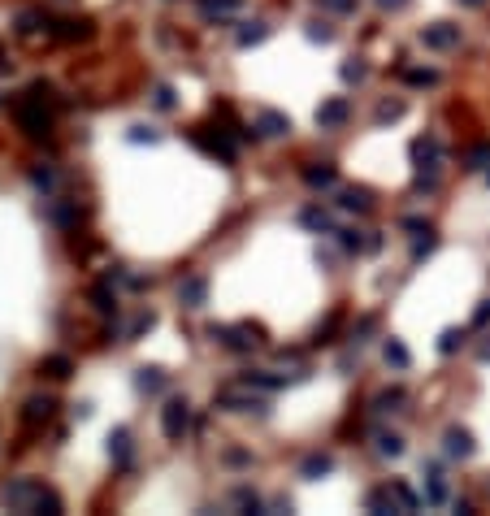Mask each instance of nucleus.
<instances>
[{"label":"nucleus","mask_w":490,"mask_h":516,"mask_svg":"<svg viewBox=\"0 0 490 516\" xmlns=\"http://www.w3.org/2000/svg\"><path fill=\"white\" fill-rule=\"evenodd\" d=\"M200 152H209V157H217L221 165L235 161V143H230V131H209V126H195V131L187 135Z\"/></svg>","instance_id":"nucleus-5"},{"label":"nucleus","mask_w":490,"mask_h":516,"mask_svg":"<svg viewBox=\"0 0 490 516\" xmlns=\"http://www.w3.org/2000/svg\"><path fill=\"white\" fill-rule=\"evenodd\" d=\"M204 334H209L213 343H221L226 351H235V356H247L256 343H261V334H265V330H261V325H252V321H243V325H217V321H213V325L204 330Z\"/></svg>","instance_id":"nucleus-2"},{"label":"nucleus","mask_w":490,"mask_h":516,"mask_svg":"<svg viewBox=\"0 0 490 516\" xmlns=\"http://www.w3.org/2000/svg\"><path fill=\"white\" fill-rule=\"evenodd\" d=\"M230 503H235L239 512H252V516H261V512H265L261 495H256L252 486H235V490H230Z\"/></svg>","instance_id":"nucleus-26"},{"label":"nucleus","mask_w":490,"mask_h":516,"mask_svg":"<svg viewBox=\"0 0 490 516\" xmlns=\"http://www.w3.org/2000/svg\"><path fill=\"white\" fill-rule=\"evenodd\" d=\"M477 360H490V334H486V343L477 347Z\"/></svg>","instance_id":"nucleus-54"},{"label":"nucleus","mask_w":490,"mask_h":516,"mask_svg":"<svg viewBox=\"0 0 490 516\" xmlns=\"http://www.w3.org/2000/svg\"><path fill=\"white\" fill-rule=\"evenodd\" d=\"M226 464H252L247 451H226Z\"/></svg>","instance_id":"nucleus-52"},{"label":"nucleus","mask_w":490,"mask_h":516,"mask_svg":"<svg viewBox=\"0 0 490 516\" xmlns=\"http://www.w3.org/2000/svg\"><path fill=\"white\" fill-rule=\"evenodd\" d=\"M152 325H157V317H152V313H139V317L131 321V330H126V339H143Z\"/></svg>","instance_id":"nucleus-46"},{"label":"nucleus","mask_w":490,"mask_h":516,"mask_svg":"<svg viewBox=\"0 0 490 516\" xmlns=\"http://www.w3.org/2000/svg\"><path fill=\"white\" fill-rule=\"evenodd\" d=\"M486 165H490V143H482V148L469 152V169H486Z\"/></svg>","instance_id":"nucleus-50"},{"label":"nucleus","mask_w":490,"mask_h":516,"mask_svg":"<svg viewBox=\"0 0 490 516\" xmlns=\"http://www.w3.org/2000/svg\"><path fill=\"white\" fill-rule=\"evenodd\" d=\"M339 209H343V213H369L373 200H369L365 187H343V191H339Z\"/></svg>","instance_id":"nucleus-24"},{"label":"nucleus","mask_w":490,"mask_h":516,"mask_svg":"<svg viewBox=\"0 0 490 516\" xmlns=\"http://www.w3.org/2000/svg\"><path fill=\"white\" fill-rule=\"evenodd\" d=\"M460 5H464V9H477V5H486V0H460Z\"/></svg>","instance_id":"nucleus-55"},{"label":"nucleus","mask_w":490,"mask_h":516,"mask_svg":"<svg viewBox=\"0 0 490 516\" xmlns=\"http://www.w3.org/2000/svg\"><path fill=\"white\" fill-rule=\"evenodd\" d=\"M382 356H386V365H391V369H408V365H412V356H408V347H404L399 339H386Z\"/></svg>","instance_id":"nucleus-34"},{"label":"nucleus","mask_w":490,"mask_h":516,"mask_svg":"<svg viewBox=\"0 0 490 516\" xmlns=\"http://www.w3.org/2000/svg\"><path fill=\"white\" fill-rule=\"evenodd\" d=\"M126 139H131V143H161V131H152V126H131Z\"/></svg>","instance_id":"nucleus-45"},{"label":"nucleus","mask_w":490,"mask_h":516,"mask_svg":"<svg viewBox=\"0 0 490 516\" xmlns=\"http://www.w3.org/2000/svg\"><path fill=\"white\" fill-rule=\"evenodd\" d=\"M308 39H313V44H330L334 39V31H330V22H308V31H304Z\"/></svg>","instance_id":"nucleus-47"},{"label":"nucleus","mask_w":490,"mask_h":516,"mask_svg":"<svg viewBox=\"0 0 490 516\" xmlns=\"http://www.w3.org/2000/svg\"><path fill=\"white\" fill-rule=\"evenodd\" d=\"M365 508H369L373 516H386V512H404L391 486H378V490H369V495H365Z\"/></svg>","instance_id":"nucleus-22"},{"label":"nucleus","mask_w":490,"mask_h":516,"mask_svg":"<svg viewBox=\"0 0 490 516\" xmlns=\"http://www.w3.org/2000/svg\"><path fill=\"white\" fill-rule=\"evenodd\" d=\"M295 378H304V373H269V369H247L239 382H247V386H256V391H282L287 382H295Z\"/></svg>","instance_id":"nucleus-14"},{"label":"nucleus","mask_w":490,"mask_h":516,"mask_svg":"<svg viewBox=\"0 0 490 516\" xmlns=\"http://www.w3.org/2000/svg\"><path fill=\"white\" fill-rule=\"evenodd\" d=\"M178 304H183V308H204V304H209V278H204V273L183 278V282H178Z\"/></svg>","instance_id":"nucleus-11"},{"label":"nucleus","mask_w":490,"mask_h":516,"mask_svg":"<svg viewBox=\"0 0 490 516\" xmlns=\"http://www.w3.org/2000/svg\"><path fill=\"white\" fill-rule=\"evenodd\" d=\"M443 451H447V460H469L477 451V443H473V434L464 430V425H451L443 434Z\"/></svg>","instance_id":"nucleus-12"},{"label":"nucleus","mask_w":490,"mask_h":516,"mask_svg":"<svg viewBox=\"0 0 490 516\" xmlns=\"http://www.w3.org/2000/svg\"><path fill=\"white\" fill-rule=\"evenodd\" d=\"M486 183H490V165H486Z\"/></svg>","instance_id":"nucleus-56"},{"label":"nucleus","mask_w":490,"mask_h":516,"mask_svg":"<svg viewBox=\"0 0 490 516\" xmlns=\"http://www.w3.org/2000/svg\"><path fill=\"white\" fill-rule=\"evenodd\" d=\"M187 430H191V404L183 395L165 399V408H161V434L169 438V443H183Z\"/></svg>","instance_id":"nucleus-4"},{"label":"nucleus","mask_w":490,"mask_h":516,"mask_svg":"<svg viewBox=\"0 0 490 516\" xmlns=\"http://www.w3.org/2000/svg\"><path fill=\"white\" fill-rule=\"evenodd\" d=\"M334 178H339V169H334L330 161H313V165H304V183L313 187V191H325V187H334Z\"/></svg>","instance_id":"nucleus-21"},{"label":"nucleus","mask_w":490,"mask_h":516,"mask_svg":"<svg viewBox=\"0 0 490 516\" xmlns=\"http://www.w3.org/2000/svg\"><path fill=\"white\" fill-rule=\"evenodd\" d=\"M39 490H44V482H35V477H18V482L5 486V503H9L13 512H35Z\"/></svg>","instance_id":"nucleus-6"},{"label":"nucleus","mask_w":490,"mask_h":516,"mask_svg":"<svg viewBox=\"0 0 490 516\" xmlns=\"http://www.w3.org/2000/svg\"><path fill=\"white\" fill-rule=\"evenodd\" d=\"M109 460L117 464V469H131V460H135V438L126 425H113L109 430Z\"/></svg>","instance_id":"nucleus-9"},{"label":"nucleus","mask_w":490,"mask_h":516,"mask_svg":"<svg viewBox=\"0 0 490 516\" xmlns=\"http://www.w3.org/2000/svg\"><path fill=\"white\" fill-rule=\"evenodd\" d=\"M317 9H330V13H356V0H317Z\"/></svg>","instance_id":"nucleus-49"},{"label":"nucleus","mask_w":490,"mask_h":516,"mask_svg":"<svg viewBox=\"0 0 490 516\" xmlns=\"http://www.w3.org/2000/svg\"><path fill=\"white\" fill-rule=\"evenodd\" d=\"M391 490H395V499H399V508H404V512H417V508H421V499L412 495V486H408V482H391Z\"/></svg>","instance_id":"nucleus-44"},{"label":"nucleus","mask_w":490,"mask_h":516,"mask_svg":"<svg viewBox=\"0 0 490 516\" xmlns=\"http://www.w3.org/2000/svg\"><path fill=\"white\" fill-rule=\"evenodd\" d=\"M399 117H404V100H382L378 113H373V126H391Z\"/></svg>","instance_id":"nucleus-40"},{"label":"nucleus","mask_w":490,"mask_h":516,"mask_svg":"<svg viewBox=\"0 0 490 516\" xmlns=\"http://www.w3.org/2000/svg\"><path fill=\"white\" fill-rule=\"evenodd\" d=\"M464 339H469V330L447 325L443 334H438V351H443V356H451V351H460V347H464Z\"/></svg>","instance_id":"nucleus-33"},{"label":"nucleus","mask_w":490,"mask_h":516,"mask_svg":"<svg viewBox=\"0 0 490 516\" xmlns=\"http://www.w3.org/2000/svg\"><path fill=\"white\" fill-rule=\"evenodd\" d=\"M299 226H308V230H317V235H334V217H330V209H304L299 213Z\"/></svg>","instance_id":"nucleus-25"},{"label":"nucleus","mask_w":490,"mask_h":516,"mask_svg":"<svg viewBox=\"0 0 490 516\" xmlns=\"http://www.w3.org/2000/svg\"><path fill=\"white\" fill-rule=\"evenodd\" d=\"M31 187L39 195H53L57 191V169L53 165H31Z\"/></svg>","instance_id":"nucleus-32"},{"label":"nucleus","mask_w":490,"mask_h":516,"mask_svg":"<svg viewBox=\"0 0 490 516\" xmlns=\"http://www.w3.org/2000/svg\"><path fill=\"white\" fill-rule=\"evenodd\" d=\"M165 382H169V378H165V369H157V365H139V369H135V391H139V395H161Z\"/></svg>","instance_id":"nucleus-17"},{"label":"nucleus","mask_w":490,"mask_h":516,"mask_svg":"<svg viewBox=\"0 0 490 516\" xmlns=\"http://www.w3.org/2000/svg\"><path fill=\"white\" fill-rule=\"evenodd\" d=\"M35 512H44V516H61L65 512V503H61V495H57V490H39V499H35Z\"/></svg>","instance_id":"nucleus-41"},{"label":"nucleus","mask_w":490,"mask_h":516,"mask_svg":"<svg viewBox=\"0 0 490 516\" xmlns=\"http://www.w3.org/2000/svg\"><path fill=\"white\" fill-rule=\"evenodd\" d=\"M425 499L430 503H447V477L438 473V464H430V473H425Z\"/></svg>","instance_id":"nucleus-31"},{"label":"nucleus","mask_w":490,"mask_h":516,"mask_svg":"<svg viewBox=\"0 0 490 516\" xmlns=\"http://www.w3.org/2000/svg\"><path fill=\"white\" fill-rule=\"evenodd\" d=\"M325 473H334V456L313 451V456H304V460H299V477H304V482H321Z\"/></svg>","instance_id":"nucleus-20"},{"label":"nucleus","mask_w":490,"mask_h":516,"mask_svg":"<svg viewBox=\"0 0 490 516\" xmlns=\"http://www.w3.org/2000/svg\"><path fill=\"white\" fill-rule=\"evenodd\" d=\"M438 187V161L417 165V178H412V191H434Z\"/></svg>","instance_id":"nucleus-36"},{"label":"nucleus","mask_w":490,"mask_h":516,"mask_svg":"<svg viewBox=\"0 0 490 516\" xmlns=\"http://www.w3.org/2000/svg\"><path fill=\"white\" fill-rule=\"evenodd\" d=\"M373 447H378V456H386V460H399V456H404V438L391 434V430H378V434H373Z\"/></svg>","instance_id":"nucleus-28"},{"label":"nucleus","mask_w":490,"mask_h":516,"mask_svg":"<svg viewBox=\"0 0 490 516\" xmlns=\"http://www.w3.org/2000/svg\"><path fill=\"white\" fill-rule=\"evenodd\" d=\"M334 243H339L347 256H360L369 247V230H356V226H334Z\"/></svg>","instance_id":"nucleus-18"},{"label":"nucleus","mask_w":490,"mask_h":516,"mask_svg":"<svg viewBox=\"0 0 490 516\" xmlns=\"http://www.w3.org/2000/svg\"><path fill=\"white\" fill-rule=\"evenodd\" d=\"M339 79H343V83H365V79H369V65L360 61V57H352V61L339 65Z\"/></svg>","instance_id":"nucleus-42"},{"label":"nucleus","mask_w":490,"mask_h":516,"mask_svg":"<svg viewBox=\"0 0 490 516\" xmlns=\"http://www.w3.org/2000/svg\"><path fill=\"white\" fill-rule=\"evenodd\" d=\"M373 330H378V317H360V325L352 330V343H365Z\"/></svg>","instance_id":"nucleus-48"},{"label":"nucleus","mask_w":490,"mask_h":516,"mask_svg":"<svg viewBox=\"0 0 490 516\" xmlns=\"http://www.w3.org/2000/svg\"><path fill=\"white\" fill-rule=\"evenodd\" d=\"M39 27H44V13H39V9H22V13L13 18V31H18V35H35Z\"/></svg>","instance_id":"nucleus-38"},{"label":"nucleus","mask_w":490,"mask_h":516,"mask_svg":"<svg viewBox=\"0 0 490 516\" xmlns=\"http://www.w3.org/2000/svg\"><path fill=\"white\" fill-rule=\"evenodd\" d=\"M404 83H408V87H434V83H438V74H434V70H417V65H408V70H404Z\"/></svg>","instance_id":"nucleus-43"},{"label":"nucleus","mask_w":490,"mask_h":516,"mask_svg":"<svg viewBox=\"0 0 490 516\" xmlns=\"http://www.w3.org/2000/svg\"><path fill=\"white\" fill-rule=\"evenodd\" d=\"M421 44L430 53H451V48H460V27H451V22H430V27H421Z\"/></svg>","instance_id":"nucleus-7"},{"label":"nucleus","mask_w":490,"mask_h":516,"mask_svg":"<svg viewBox=\"0 0 490 516\" xmlns=\"http://www.w3.org/2000/svg\"><path fill=\"white\" fill-rule=\"evenodd\" d=\"M53 35L61 44H83V39H91V22L87 18H61V22H53Z\"/></svg>","instance_id":"nucleus-15"},{"label":"nucleus","mask_w":490,"mask_h":516,"mask_svg":"<svg viewBox=\"0 0 490 516\" xmlns=\"http://www.w3.org/2000/svg\"><path fill=\"white\" fill-rule=\"evenodd\" d=\"M434 247H438V235H434V230H430V226L417 230V239H412V261H425Z\"/></svg>","instance_id":"nucleus-39"},{"label":"nucleus","mask_w":490,"mask_h":516,"mask_svg":"<svg viewBox=\"0 0 490 516\" xmlns=\"http://www.w3.org/2000/svg\"><path fill=\"white\" fill-rule=\"evenodd\" d=\"M443 157V143H438L434 135H421V139H412V161L425 165V161H438Z\"/></svg>","instance_id":"nucleus-27"},{"label":"nucleus","mask_w":490,"mask_h":516,"mask_svg":"<svg viewBox=\"0 0 490 516\" xmlns=\"http://www.w3.org/2000/svg\"><path fill=\"white\" fill-rule=\"evenodd\" d=\"M44 105H48V100L27 96V100H22V105L13 109V117H18V126H22V135H27V139H35V143L53 139V113H48Z\"/></svg>","instance_id":"nucleus-1"},{"label":"nucleus","mask_w":490,"mask_h":516,"mask_svg":"<svg viewBox=\"0 0 490 516\" xmlns=\"http://www.w3.org/2000/svg\"><path fill=\"white\" fill-rule=\"evenodd\" d=\"M265 39H269V27H265V22H243L239 35H235L239 48H256V44H265Z\"/></svg>","instance_id":"nucleus-30"},{"label":"nucleus","mask_w":490,"mask_h":516,"mask_svg":"<svg viewBox=\"0 0 490 516\" xmlns=\"http://www.w3.org/2000/svg\"><path fill=\"white\" fill-rule=\"evenodd\" d=\"M195 5H200L204 22H226V18H235L243 9V0H195Z\"/></svg>","instance_id":"nucleus-19"},{"label":"nucleus","mask_w":490,"mask_h":516,"mask_svg":"<svg viewBox=\"0 0 490 516\" xmlns=\"http://www.w3.org/2000/svg\"><path fill=\"white\" fill-rule=\"evenodd\" d=\"M39 373H48V378L65 382V378L74 373V360H70V356H61V351H57V356H44V360H39Z\"/></svg>","instance_id":"nucleus-29"},{"label":"nucleus","mask_w":490,"mask_h":516,"mask_svg":"<svg viewBox=\"0 0 490 516\" xmlns=\"http://www.w3.org/2000/svg\"><path fill=\"white\" fill-rule=\"evenodd\" d=\"M404 399H408V395H404V386H391V391H382V395L373 399V412H399V408H404Z\"/></svg>","instance_id":"nucleus-37"},{"label":"nucleus","mask_w":490,"mask_h":516,"mask_svg":"<svg viewBox=\"0 0 490 516\" xmlns=\"http://www.w3.org/2000/svg\"><path fill=\"white\" fill-rule=\"evenodd\" d=\"M217 408H226V412H256V417H265L269 399H265V391H256V386L235 382V386H221V391H217Z\"/></svg>","instance_id":"nucleus-3"},{"label":"nucleus","mask_w":490,"mask_h":516,"mask_svg":"<svg viewBox=\"0 0 490 516\" xmlns=\"http://www.w3.org/2000/svg\"><path fill=\"white\" fill-rule=\"evenodd\" d=\"M486 321H490V304H482V308H477V317H473V325H486Z\"/></svg>","instance_id":"nucleus-53"},{"label":"nucleus","mask_w":490,"mask_h":516,"mask_svg":"<svg viewBox=\"0 0 490 516\" xmlns=\"http://www.w3.org/2000/svg\"><path fill=\"white\" fill-rule=\"evenodd\" d=\"M347 117H352V100L347 96H330V100L317 105V126L321 131H339V126H347Z\"/></svg>","instance_id":"nucleus-8"},{"label":"nucleus","mask_w":490,"mask_h":516,"mask_svg":"<svg viewBox=\"0 0 490 516\" xmlns=\"http://www.w3.org/2000/svg\"><path fill=\"white\" fill-rule=\"evenodd\" d=\"M373 5H378L382 13H404V9H408V0H373Z\"/></svg>","instance_id":"nucleus-51"},{"label":"nucleus","mask_w":490,"mask_h":516,"mask_svg":"<svg viewBox=\"0 0 490 516\" xmlns=\"http://www.w3.org/2000/svg\"><path fill=\"white\" fill-rule=\"evenodd\" d=\"M48 221H53L57 230H79L83 209H79L74 200H48Z\"/></svg>","instance_id":"nucleus-13"},{"label":"nucleus","mask_w":490,"mask_h":516,"mask_svg":"<svg viewBox=\"0 0 490 516\" xmlns=\"http://www.w3.org/2000/svg\"><path fill=\"white\" fill-rule=\"evenodd\" d=\"M91 304H96L100 317H117V291H113V282H96V287H91Z\"/></svg>","instance_id":"nucleus-23"},{"label":"nucleus","mask_w":490,"mask_h":516,"mask_svg":"<svg viewBox=\"0 0 490 516\" xmlns=\"http://www.w3.org/2000/svg\"><path fill=\"white\" fill-rule=\"evenodd\" d=\"M57 417V399L53 395H31L27 408H22V421H27V430H39Z\"/></svg>","instance_id":"nucleus-10"},{"label":"nucleus","mask_w":490,"mask_h":516,"mask_svg":"<svg viewBox=\"0 0 490 516\" xmlns=\"http://www.w3.org/2000/svg\"><path fill=\"white\" fill-rule=\"evenodd\" d=\"M256 131H261L265 139L291 135V117H287V113H278V109H261V113H256Z\"/></svg>","instance_id":"nucleus-16"},{"label":"nucleus","mask_w":490,"mask_h":516,"mask_svg":"<svg viewBox=\"0 0 490 516\" xmlns=\"http://www.w3.org/2000/svg\"><path fill=\"white\" fill-rule=\"evenodd\" d=\"M152 109H157V113H174V109H178V96H174L169 83H157V87H152Z\"/></svg>","instance_id":"nucleus-35"}]
</instances>
